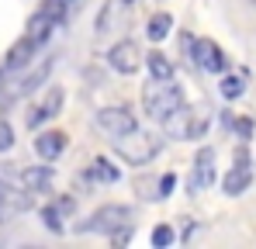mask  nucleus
Segmentation results:
<instances>
[{
    "label": "nucleus",
    "instance_id": "obj_1",
    "mask_svg": "<svg viewBox=\"0 0 256 249\" xmlns=\"http://www.w3.org/2000/svg\"><path fill=\"white\" fill-rule=\"evenodd\" d=\"M111 142H114V152L132 166H146L149 160H156L160 149H163V138L156 132H142V128H132V132L111 138Z\"/></svg>",
    "mask_w": 256,
    "mask_h": 249
},
{
    "label": "nucleus",
    "instance_id": "obj_2",
    "mask_svg": "<svg viewBox=\"0 0 256 249\" xmlns=\"http://www.w3.org/2000/svg\"><path fill=\"white\" fill-rule=\"evenodd\" d=\"M184 100V90L173 80H149L142 86V111L152 118V122H163L170 111H176Z\"/></svg>",
    "mask_w": 256,
    "mask_h": 249
},
{
    "label": "nucleus",
    "instance_id": "obj_3",
    "mask_svg": "<svg viewBox=\"0 0 256 249\" xmlns=\"http://www.w3.org/2000/svg\"><path fill=\"white\" fill-rule=\"evenodd\" d=\"M160 124H163V132H166L170 138H184V142H187V138H201V135H204L208 118H204V114H194L187 104H180V108L170 111Z\"/></svg>",
    "mask_w": 256,
    "mask_h": 249
},
{
    "label": "nucleus",
    "instance_id": "obj_4",
    "mask_svg": "<svg viewBox=\"0 0 256 249\" xmlns=\"http://www.w3.org/2000/svg\"><path fill=\"white\" fill-rule=\"evenodd\" d=\"M128 222H132V208H125V204H104V208H97L84 225H80V232H100V236H111L114 228H122V225H128Z\"/></svg>",
    "mask_w": 256,
    "mask_h": 249
},
{
    "label": "nucleus",
    "instance_id": "obj_5",
    "mask_svg": "<svg viewBox=\"0 0 256 249\" xmlns=\"http://www.w3.org/2000/svg\"><path fill=\"white\" fill-rule=\"evenodd\" d=\"M97 128L108 135V138H118V135H125V132H132V128H138V122H135V111H128V108H100L97 111Z\"/></svg>",
    "mask_w": 256,
    "mask_h": 249
},
{
    "label": "nucleus",
    "instance_id": "obj_6",
    "mask_svg": "<svg viewBox=\"0 0 256 249\" xmlns=\"http://www.w3.org/2000/svg\"><path fill=\"white\" fill-rule=\"evenodd\" d=\"M187 45H190V59L204 70V73H225L228 70V59H225V52L214 45L212 38H198L190 42L187 38Z\"/></svg>",
    "mask_w": 256,
    "mask_h": 249
},
{
    "label": "nucleus",
    "instance_id": "obj_7",
    "mask_svg": "<svg viewBox=\"0 0 256 249\" xmlns=\"http://www.w3.org/2000/svg\"><path fill=\"white\" fill-rule=\"evenodd\" d=\"M108 66L114 70V73H122V76H132V73H138V66H142V52H138V45L135 42H114L111 48H108Z\"/></svg>",
    "mask_w": 256,
    "mask_h": 249
},
{
    "label": "nucleus",
    "instance_id": "obj_8",
    "mask_svg": "<svg viewBox=\"0 0 256 249\" xmlns=\"http://www.w3.org/2000/svg\"><path fill=\"white\" fill-rule=\"evenodd\" d=\"M28 208H32V194L24 187H14V184L0 180V225L10 222V218H18Z\"/></svg>",
    "mask_w": 256,
    "mask_h": 249
},
{
    "label": "nucleus",
    "instance_id": "obj_9",
    "mask_svg": "<svg viewBox=\"0 0 256 249\" xmlns=\"http://www.w3.org/2000/svg\"><path fill=\"white\" fill-rule=\"evenodd\" d=\"M250 184H253V166H250L246 149H239V152H236V166L225 173V194H228V198H239Z\"/></svg>",
    "mask_w": 256,
    "mask_h": 249
},
{
    "label": "nucleus",
    "instance_id": "obj_10",
    "mask_svg": "<svg viewBox=\"0 0 256 249\" xmlns=\"http://www.w3.org/2000/svg\"><path fill=\"white\" fill-rule=\"evenodd\" d=\"M214 180V149H201L198 156H194V173H190V194H198V190H204V187H212Z\"/></svg>",
    "mask_w": 256,
    "mask_h": 249
},
{
    "label": "nucleus",
    "instance_id": "obj_11",
    "mask_svg": "<svg viewBox=\"0 0 256 249\" xmlns=\"http://www.w3.org/2000/svg\"><path fill=\"white\" fill-rule=\"evenodd\" d=\"M62 100H66V90H62V86H52V90L45 94L42 104L28 111V128H38L42 122L56 118V114H59V108H62Z\"/></svg>",
    "mask_w": 256,
    "mask_h": 249
},
{
    "label": "nucleus",
    "instance_id": "obj_12",
    "mask_svg": "<svg viewBox=\"0 0 256 249\" xmlns=\"http://www.w3.org/2000/svg\"><path fill=\"white\" fill-rule=\"evenodd\" d=\"M35 52H38V45L28 38H18L10 48H7V56H4V73H14V70H24L32 59H35Z\"/></svg>",
    "mask_w": 256,
    "mask_h": 249
},
{
    "label": "nucleus",
    "instance_id": "obj_13",
    "mask_svg": "<svg viewBox=\"0 0 256 249\" xmlns=\"http://www.w3.org/2000/svg\"><path fill=\"white\" fill-rule=\"evenodd\" d=\"M66 146H70V135L66 132H42L38 138H35V152L42 156V160H59L62 152H66Z\"/></svg>",
    "mask_w": 256,
    "mask_h": 249
},
{
    "label": "nucleus",
    "instance_id": "obj_14",
    "mask_svg": "<svg viewBox=\"0 0 256 249\" xmlns=\"http://www.w3.org/2000/svg\"><path fill=\"white\" fill-rule=\"evenodd\" d=\"M52 66H56V59H42V62H38V66H35V70L24 76V80H21L18 86H14V90H10V97H7V100H18V97H24V94H32V90H38V86L48 80Z\"/></svg>",
    "mask_w": 256,
    "mask_h": 249
},
{
    "label": "nucleus",
    "instance_id": "obj_15",
    "mask_svg": "<svg viewBox=\"0 0 256 249\" xmlns=\"http://www.w3.org/2000/svg\"><path fill=\"white\" fill-rule=\"evenodd\" d=\"M52 184V170L48 166H32V170H21L18 176V187H24L28 194H45Z\"/></svg>",
    "mask_w": 256,
    "mask_h": 249
},
{
    "label": "nucleus",
    "instance_id": "obj_16",
    "mask_svg": "<svg viewBox=\"0 0 256 249\" xmlns=\"http://www.w3.org/2000/svg\"><path fill=\"white\" fill-rule=\"evenodd\" d=\"M86 176H90V180H100V184H118V180H122V170L111 163L108 156H97L94 166L86 170Z\"/></svg>",
    "mask_w": 256,
    "mask_h": 249
},
{
    "label": "nucleus",
    "instance_id": "obj_17",
    "mask_svg": "<svg viewBox=\"0 0 256 249\" xmlns=\"http://www.w3.org/2000/svg\"><path fill=\"white\" fill-rule=\"evenodd\" d=\"M146 66H149L152 80H173V62L163 52H146Z\"/></svg>",
    "mask_w": 256,
    "mask_h": 249
},
{
    "label": "nucleus",
    "instance_id": "obj_18",
    "mask_svg": "<svg viewBox=\"0 0 256 249\" xmlns=\"http://www.w3.org/2000/svg\"><path fill=\"white\" fill-rule=\"evenodd\" d=\"M170 28H173V18L166 14V10H160V14H152L149 18V28H146V35L152 42H163L166 35H170Z\"/></svg>",
    "mask_w": 256,
    "mask_h": 249
},
{
    "label": "nucleus",
    "instance_id": "obj_19",
    "mask_svg": "<svg viewBox=\"0 0 256 249\" xmlns=\"http://www.w3.org/2000/svg\"><path fill=\"white\" fill-rule=\"evenodd\" d=\"M218 90H222V97H225V100H236V97H242V90H246V80H242V76H222Z\"/></svg>",
    "mask_w": 256,
    "mask_h": 249
},
{
    "label": "nucleus",
    "instance_id": "obj_20",
    "mask_svg": "<svg viewBox=\"0 0 256 249\" xmlns=\"http://www.w3.org/2000/svg\"><path fill=\"white\" fill-rule=\"evenodd\" d=\"M62 218H66V214L59 211V204H45L42 208V225L48 228V232H56V236L62 232Z\"/></svg>",
    "mask_w": 256,
    "mask_h": 249
},
{
    "label": "nucleus",
    "instance_id": "obj_21",
    "mask_svg": "<svg viewBox=\"0 0 256 249\" xmlns=\"http://www.w3.org/2000/svg\"><path fill=\"white\" fill-rule=\"evenodd\" d=\"M173 239H176V236H173L170 225H156V228H152V246H156V249L173 246Z\"/></svg>",
    "mask_w": 256,
    "mask_h": 249
},
{
    "label": "nucleus",
    "instance_id": "obj_22",
    "mask_svg": "<svg viewBox=\"0 0 256 249\" xmlns=\"http://www.w3.org/2000/svg\"><path fill=\"white\" fill-rule=\"evenodd\" d=\"M114 4H118V0H104L100 14H97V28H94L97 35H104V32H108V24H111V14H114Z\"/></svg>",
    "mask_w": 256,
    "mask_h": 249
},
{
    "label": "nucleus",
    "instance_id": "obj_23",
    "mask_svg": "<svg viewBox=\"0 0 256 249\" xmlns=\"http://www.w3.org/2000/svg\"><path fill=\"white\" fill-rule=\"evenodd\" d=\"M10 146H14V128L7 118H0V152H7Z\"/></svg>",
    "mask_w": 256,
    "mask_h": 249
},
{
    "label": "nucleus",
    "instance_id": "obj_24",
    "mask_svg": "<svg viewBox=\"0 0 256 249\" xmlns=\"http://www.w3.org/2000/svg\"><path fill=\"white\" fill-rule=\"evenodd\" d=\"M173 187H176V173H163V176H160V194H156V198L173 194Z\"/></svg>",
    "mask_w": 256,
    "mask_h": 249
},
{
    "label": "nucleus",
    "instance_id": "obj_25",
    "mask_svg": "<svg viewBox=\"0 0 256 249\" xmlns=\"http://www.w3.org/2000/svg\"><path fill=\"white\" fill-rule=\"evenodd\" d=\"M236 135H239L242 142H250V138H253V122H250V118H239V122H236Z\"/></svg>",
    "mask_w": 256,
    "mask_h": 249
},
{
    "label": "nucleus",
    "instance_id": "obj_26",
    "mask_svg": "<svg viewBox=\"0 0 256 249\" xmlns=\"http://www.w3.org/2000/svg\"><path fill=\"white\" fill-rule=\"evenodd\" d=\"M111 239H114V246H125L128 239H132V228H128V225H122V228H114V232H111Z\"/></svg>",
    "mask_w": 256,
    "mask_h": 249
},
{
    "label": "nucleus",
    "instance_id": "obj_27",
    "mask_svg": "<svg viewBox=\"0 0 256 249\" xmlns=\"http://www.w3.org/2000/svg\"><path fill=\"white\" fill-rule=\"evenodd\" d=\"M118 4H125V7H132V4H135V0H118Z\"/></svg>",
    "mask_w": 256,
    "mask_h": 249
},
{
    "label": "nucleus",
    "instance_id": "obj_28",
    "mask_svg": "<svg viewBox=\"0 0 256 249\" xmlns=\"http://www.w3.org/2000/svg\"><path fill=\"white\" fill-rule=\"evenodd\" d=\"M0 80H4V66H0Z\"/></svg>",
    "mask_w": 256,
    "mask_h": 249
},
{
    "label": "nucleus",
    "instance_id": "obj_29",
    "mask_svg": "<svg viewBox=\"0 0 256 249\" xmlns=\"http://www.w3.org/2000/svg\"><path fill=\"white\" fill-rule=\"evenodd\" d=\"M66 4H70V7H73V4H76V0H66Z\"/></svg>",
    "mask_w": 256,
    "mask_h": 249
},
{
    "label": "nucleus",
    "instance_id": "obj_30",
    "mask_svg": "<svg viewBox=\"0 0 256 249\" xmlns=\"http://www.w3.org/2000/svg\"><path fill=\"white\" fill-rule=\"evenodd\" d=\"M253 4H256V0H253Z\"/></svg>",
    "mask_w": 256,
    "mask_h": 249
}]
</instances>
